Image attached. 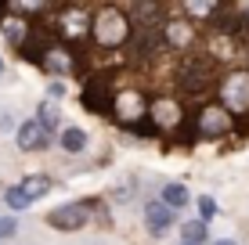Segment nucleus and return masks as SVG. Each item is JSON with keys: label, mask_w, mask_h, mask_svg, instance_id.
Returning a JSON list of instances; mask_svg holds the SVG:
<instances>
[{"label": "nucleus", "mask_w": 249, "mask_h": 245, "mask_svg": "<svg viewBox=\"0 0 249 245\" xmlns=\"http://www.w3.org/2000/svg\"><path fill=\"white\" fill-rule=\"evenodd\" d=\"M44 65H47V69L51 72H72V62H69V54H65V50H47V54H44Z\"/></svg>", "instance_id": "4468645a"}, {"label": "nucleus", "mask_w": 249, "mask_h": 245, "mask_svg": "<svg viewBox=\"0 0 249 245\" xmlns=\"http://www.w3.org/2000/svg\"><path fill=\"white\" fill-rule=\"evenodd\" d=\"M231 130V115L224 105H210L199 112V133L202 137H220V133Z\"/></svg>", "instance_id": "423d86ee"}, {"label": "nucleus", "mask_w": 249, "mask_h": 245, "mask_svg": "<svg viewBox=\"0 0 249 245\" xmlns=\"http://www.w3.org/2000/svg\"><path fill=\"white\" fill-rule=\"evenodd\" d=\"M199 213H202V220H210V216H217V202H213L210 195H202V198H199Z\"/></svg>", "instance_id": "aec40b11"}, {"label": "nucleus", "mask_w": 249, "mask_h": 245, "mask_svg": "<svg viewBox=\"0 0 249 245\" xmlns=\"http://www.w3.org/2000/svg\"><path fill=\"white\" fill-rule=\"evenodd\" d=\"M184 11L195 18H206V15H213V0H184Z\"/></svg>", "instance_id": "f3484780"}, {"label": "nucleus", "mask_w": 249, "mask_h": 245, "mask_svg": "<svg viewBox=\"0 0 249 245\" xmlns=\"http://www.w3.org/2000/svg\"><path fill=\"white\" fill-rule=\"evenodd\" d=\"M15 231H18V224H15V216H0V238H11Z\"/></svg>", "instance_id": "412c9836"}, {"label": "nucleus", "mask_w": 249, "mask_h": 245, "mask_svg": "<svg viewBox=\"0 0 249 245\" xmlns=\"http://www.w3.org/2000/svg\"><path fill=\"white\" fill-rule=\"evenodd\" d=\"M4 202L15 209V213H22V209H29V206H33V198L25 195L22 188H7V191H4Z\"/></svg>", "instance_id": "dca6fc26"}, {"label": "nucleus", "mask_w": 249, "mask_h": 245, "mask_svg": "<svg viewBox=\"0 0 249 245\" xmlns=\"http://www.w3.org/2000/svg\"><path fill=\"white\" fill-rule=\"evenodd\" d=\"M181 234H184L188 245H202V242H206V220H188V224L181 227Z\"/></svg>", "instance_id": "2eb2a0df"}, {"label": "nucleus", "mask_w": 249, "mask_h": 245, "mask_svg": "<svg viewBox=\"0 0 249 245\" xmlns=\"http://www.w3.org/2000/svg\"><path fill=\"white\" fill-rule=\"evenodd\" d=\"M112 115L123 119V123L141 126V119L148 115V105H144V98L137 90H119V94H112Z\"/></svg>", "instance_id": "f03ea898"}, {"label": "nucleus", "mask_w": 249, "mask_h": 245, "mask_svg": "<svg viewBox=\"0 0 249 245\" xmlns=\"http://www.w3.org/2000/svg\"><path fill=\"white\" fill-rule=\"evenodd\" d=\"M192 36H195V33L188 29L184 22H166V25H162V40H166L170 47H188Z\"/></svg>", "instance_id": "9d476101"}, {"label": "nucleus", "mask_w": 249, "mask_h": 245, "mask_svg": "<svg viewBox=\"0 0 249 245\" xmlns=\"http://www.w3.org/2000/svg\"><path fill=\"white\" fill-rule=\"evenodd\" d=\"M162 202H166V206H174V209H181V206L192 202V195H188L184 184H166V188H162Z\"/></svg>", "instance_id": "f8f14e48"}, {"label": "nucleus", "mask_w": 249, "mask_h": 245, "mask_svg": "<svg viewBox=\"0 0 249 245\" xmlns=\"http://www.w3.org/2000/svg\"><path fill=\"white\" fill-rule=\"evenodd\" d=\"M148 115H152V123H156V126H162V130H166V126L174 130V126L181 123V108H177L174 101H156V105L148 108Z\"/></svg>", "instance_id": "1a4fd4ad"}, {"label": "nucleus", "mask_w": 249, "mask_h": 245, "mask_svg": "<svg viewBox=\"0 0 249 245\" xmlns=\"http://www.w3.org/2000/svg\"><path fill=\"white\" fill-rule=\"evenodd\" d=\"M47 0H15V7L18 11H36V7H44Z\"/></svg>", "instance_id": "4be33fe9"}, {"label": "nucleus", "mask_w": 249, "mask_h": 245, "mask_svg": "<svg viewBox=\"0 0 249 245\" xmlns=\"http://www.w3.org/2000/svg\"><path fill=\"white\" fill-rule=\"evenodd\" d=\"M62 148L72 151V155H76V151H83V148H87V133H83L80 126H69V130H62Z\"/></svg>", "instance_id": "ddd939ff"}, {"label": "nucleus", "mask_w": 249, "mask_h": 245, "mask_svg": "<svg viewBox=\"0 0 249 245\" xmlns=\"http://www.w3.org/2000/svg\"><path fill=\"white\" fill-rule=\"evenodd\" d=\"M213 245H235V242H231V238H220V242H213Z\"/></svg>", "instance_id": "5701e85b"}, {"label": "nucleus", "mask_w": 249, "mask_h": 245, "mask_svg": "<svg viewBox=\"0 0 249 245\" xmlns=\"http://www.w3.org/2000/svg\"><path fill=\"white\" fill-rule=\"evenodd\" d=\"M22 33H25V25L18 18H4V36L11 40V44H22Z\"/></svg>", "instance_id": "a211bd4d"}, {"label": "nucleus", "mask_w": 249, "mask_h": 245, "mask_svg": "<svg viewBox=\"0 0 249 245\" xmlns=\"http://www.w3.org/2000/svg\"><path fill=\"white\" fill-rule=\"evenodd\" d=\"M90 33L101 47H119L126 36H130V22L119 7H101L98 15L90 18Z\"/></svg>", "instance_id": "f257e3e1"}, {"label": "nucleus", "mask_w": 249, "mask_h": 245, "mask_svg": "<svg viewBox=\"0 0 249 245\" xmlns=\"http://www.w3.org/2000/svg\"><path fill=\"white\" fill-rule=\"evenodd\" d=\"M224 94V108L228 112H246L249 108V72H231L220 87Z\"/></svg>", "instance_id": "7ed1b4c3"}, {"label": "nucleus", "mask_w": 249, "mask_h": 245, "mask_svg": "<svg viewBox=\"0 0 249 245\" xmlns=\"http://www.w3.org/2000/svg\"><path fill=\"white\" fill-rule=\"evenodd\" d=\"M174 220H177V209H174V206H166L162 198L144 206V224H148V231L156 234V238H162V234L174 227Z\"/></svg>", "instance_id": "39448f33"}, {"label": "nucleus", "mask_w": 249, "mask_h": 245, "mask_svg": "<svg viewBox=\"0 0 249 245\" xmlns=\"http://www.w3.org/2000/svg\"><path fill=\"white\" fill-rule=\"evenodd\" d=\"M0 72H4V58H0Z\"/></svg>", "instance_id": "b1692460"}, {"label": "nucleus", "mask_w": 249, "mask_h": 245, "mask_svg": "<svg viewBox=\"0 0 249 245\" xmlns=\"http://www.w3.org/2000/svg\"><path fill=\"white\" fill-rule=\"evenodd\" d=\"M184 245H188V242H184Z\"/></svg>", "instance_id": "393cba45"}, {"label": "nucleus", "mask_w": 249, "mask_h": 245, "mask_svg": "<svg viewBox=\"0 0 249 245\" xmlns=\"http://www.w3.org/2000/svg\"><path fill=\"white\" fill-rule=\"evenodd\" d=\"M40 123L44 126H58V105L44 101V105H40Z\"/></svg>", "instance_id": "6ab92c4d"}, {"label": "nucleus", "mask_w": 249, "mask_h": 245, "mask_svg": "<svg viewBox=\"0 0 249 245\" xmlns=\"http://www.w3.org/2000/svg\"><path fill=\"white\" fill-rule=\"evenodd\" d=\"M58 25H62V33H65L69 40H80L83 33L90 29V18H87L83 7H65V11L58 15Z\"/></svg>", "instance_id": "6e6552de"}, {"label": "nucleus", "mask_w": 249, "mask_h": 245, "mask_svg": "<svg viewBox=\"0 0 249 245\" xmlns=\"http://www.w3.org/2000/svg\"><path fill=\"white\" fill-rule=\"evenodd\" d=\"M47 224L54 227V231H80V227L87 224V206H83V202H65V206L51 209Z\"/></svg>", "instance_id": "20e7f679"}, {"label": "nucleus", "mask_w": 249, "mask_h": 245, "mask_svg": "<svg viewBox=\"0 0 249 245\" xmlns=\"http://www.w3.org/2000/svg\"><path fill=\"white\" fill-rule=\"evenodd\" d=\"M18 188H22L29 198H40V195H47V191H51V177H44V173H29V177L18 184Z\"/></svg>", "instance_id": "9b49d317"}, {"label": "nucleus", "mask_w": 249, "mask_h": 245, "mask_svg": "<svg viewBox=\"0 0 249 245\" xmlns=\"http://www.w3.org/2000/svg\"><path fill=\"white\" fill-rule=\"evenodd\" d=\"M51 145V126H44L40 119H25L18 126V148L22 151H40Z\"/></svg>", "instance_id": "0eeeda50"}]
</instances>
